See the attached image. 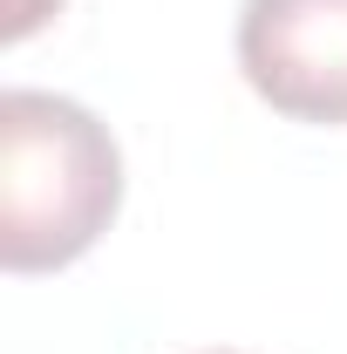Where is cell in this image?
<instances>
[{
  "instance_id": "1",
  "label": "cell",
  "mask_w": 347,
  "mask_h": 354,
  "mask_svg": "<svg viewBox=\"0 0 347 354\" xmlns=\"http://www.w3.org/2000/svg\"><path fill=\"white\" fill-rule=\"evenodd\" d=\"M123 205V150L82 102L48 88L0 95V266L55 272L82 259Z\"/></svg>"
},
{
  "instance_id": "2",
  "label": "cell",
  "mask_w": 347,
  "mask_h": 354,
  "mask_svg": "<svg viewBox=\"0 0 347 354\" xmlns=\"http://www.w3.org/2000/svg\"><path fill=\"white\" fill-rule=\"evenodd\" d=\"M238 68L293 123H347V0H245Z\"/></svg>"
},
{
  "instance_id": "3",
  "label": "cell",
  "mask_w": 347,
  "mask_h": 354,
  "mask_svg": "<svg viewBox=\"0 0 347 354\" xmlns=\"http://www.w3.org/2000/svg\"><path fill=\"white\" fill-rule=\"evenodd\" d=\"M55 7H62V0H7V21H0V35H7V41L35 35V28H41V21L55 14Z\"/></svg>"
},
{
  "instance_id": "4",
  "label": "cell",
  "mask_w": 347,
  "mask_h": 354,
  "mask_svg": "<svg viewBox=\"0 0 347 354\" xmlns=\"http://www.w3.org/2000/svg\"><path fill=\"white\" fill-rule=\"evenodd\" d=\"M218 354H225V348H218Z\"/></svg>"
}]
</instances>
